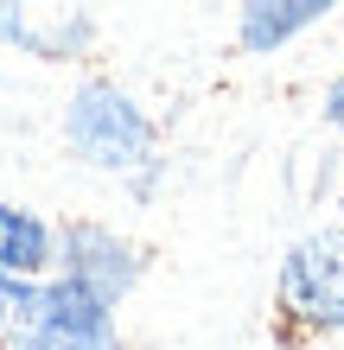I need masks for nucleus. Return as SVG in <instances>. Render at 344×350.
I'll return each instance as SVG.
<instances>
[{
	"instance_id": "obj_8",
	"label": "nucleus",
	"mask_w": 344,
	"mask_h": 350,
	"mask_svg": "<svg viewBox=\"0 0 344 350\" xmlns=\"http://www.w3.org/2000/svg\"><path fill=\"white\" fill-rule=\"evenodd\" d=\"M326 109H332V121H338V128H344V83L332 90V102H326Z\"/></svg>"
},
{
	"instance_id": "obj_9",
	"label": "nucleus",
	"mask_w": 344,
	"mask_h": 350,
	"mask_svg": "<svg viewBox=\"0 0 344 350\" xmlns=\"http://www.w3.org/2000/svg\"><path fill=\"white\" fill-rule=\"evenodd\" d=\"M0 344H7V306H0Z\"/></svg>"
},
{
	"instance_id": "obj_7",
	"label": "nucleus",
	"mask_w": 344,
	"mask_h": 350,
	"mask_svg": "<svg viewBox=\"0 0 344 350\" xmlns=\"http://www.w3.org/2000/svg\"><path fill=\"white\" fill-rule=\"evenodd\" d=\"M13 38H19V7H13V0H0V51H7Z\"/></svg>"
},
{
	"instance_id": "obj_3",
	"label": "nucleus",
	"mask_w": 344,
	"mask_h": 350,
	"mask_svg": "<svg viewBox=\"0 0 344 350\" xmlns=\"http://www.w3.org/2000/svg\"><path fill=\"white\" fill-rule=\"evenodd\" d=\"M280 299L306 325H344V230L306 236L280 267Z\"/></svg>"
},
{
	"instance_id": "obj_2",
	"label": "nucleus",
	"mask_w": 344,
	"mask_h": 350,
	"mask_svg": "<svg viewBox=\"0 0 344 350\" xmlns=\"http://www.w3.org/2000/svg\"><path fill=\"white\" fill-rule=\"evenodd\" d=\"M64 140L103 172H140L153 159V121L109 83H83L64 109Z\"/></svg>"
},
{
	"instance_id": "obj_1",
	"label": "nucleus",
	"mask_w": 344,
	"mask_h": 350,
	"mask_svg": "<svg viewBox=\"0 0 344 350\" xmlns=\"http://www.w3.org/2000/svg\"><path fill=\"white\" fill-rule=\"evenodd\" d=\"M0 306H7L13 350H115L109 299H96L90 286H77L70 274L51 280V286L0 280Z\"/></svg>"
},
{
	"instance_id": "obj_5",
	"label": "nucleus",
	"mask_w": 344,
	"mask_h": 350,
	"mask_svg": "<svg viewBox=\"0 0 344 350\" xmlns=\"http://www.w3.org/2000/svg\"><path fill=\"white\" fill-rule=\"evenodd\" d=\"M51 261H57L51 223L38 217V211H26V204H0V280L26 286V280L45 274Z\"/></svg>"
},
{
	"instance_id": "obj_4",
	"label": "nucleus",
	"mask_w": 344,
	"mask_h": 350,
	"mask_svg": "<svg viewBox=\"0 0 344 350\" xmlns=\"http://www.w3.org/2000/svg\"><path fill=\"white\" fill-rule=\"evenodd\" d=\"M64 274L77 280V286H90L96 299H121L134 286V274H140V261H134V249L121 236H109V230H70V242H64Z\"/></svg>"
},
{
	"instance_id": "obj_6",
	"label": "nucleus",
	"mask_w": 344,
	"mask_h": 350,
	"mask_svg": "<svg viewBox=\"0 0 344 350\" xmlns=\"http://www.w3.org/2000/svg\"><path fill=\"white\" fill-rule=\"evenodd\" d=\"M338 0H249L242 7V45L249 51H280L293 32H306L313 19H326Z\"/></svg>"
}]
</instances>
